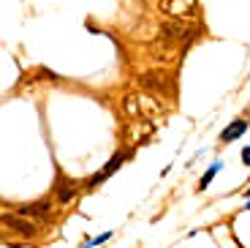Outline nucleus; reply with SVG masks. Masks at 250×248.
<instances>
[{
	"label": "nucleus",
	"instance_id": "8",
	"mask_svg": "<svg viewBox=\"0 0 250 248\" xmlns=\"http://www.w3.org/2000/svg\"><path fill=\"white\" fill-rule=\"evenodd\" d=\"M245 131H248V120H234V123L220 134V139H223V142H234V139L242 137Z\"/></svg>",
	"mask_w": 250,
	"mask_h": 248
},
{
	"label": "nucleus",
	"instance_id": "10",
	"mask_svg": "<svg viewBox=\"0 0 250 248\" xmlns=\"http://www.w3.org/2000/svg\"><path fill=\"white\" fill-rule=\"evenodd\" d=\"M218 172H220V164H212V167H209V172H207L204 177H201L199 188H207V186H209V183H212V177H215V174H218Z\"/></svg>",
	"mask_w": 250,
	"mask_h": 248
},
{
	"label": "nucleus",
	"instance_id": "3",
	"mask_svg": "<svg viewBox=\"0 0 250 248\" xmlns=\"http://www.w3.org/2000/svg\"><path fill=\"white\" fill-rule=\"evenodd\" d=\"M193 36H196V30L185 27L180 19L166 22V25L161 27V38H163V41H188V38H193Z\"/></svg>",
	"mask_w": 250,
	"mask_h": 248
},
{
	"label": "nucleus",
	"instance_id": "2",
	"mask_svg": "<svg viewBox=\"0 0 250 248\" xmlns=\"http://www.w3.org/2000/svg\"><path fill=\"white\" fill-rule=\"evenodd\" d=\"M161 11L169 14L171 19L193 17L196 14V0H161Z\"/></svg>",
	"mask_w": 250,
	"mask_h": 248
},
{
	"label": "nucleus",
	"instance_id": "12",
	"mask_svg": "<svg viewBox=\"0 0 250 248\" xmlns=\"http://www.w3.org/2000/svg\"><path fill=\"white\" fill-rule=\"evenodd\" d=\"M248 210H250V202H248Z\"/></svg>",
	"mask_w": 250,
	"mask_h": 248
},
{
	"label": "nucleus",
	"instance_id": "11",
	"mask_svg": "<svg viewBox=\"0 0 250 248\" xmlns=\"http://www.w3.org/2000/svg\"><path fill=\"white\" fill-rule=\"evenodd\" d=\"M242 161H245V164H250V148H245V150H242Z\"/></svg>",
	"mask_w": 250,
	"mask_h": 248
},
{
	"label": "nucleus",
	"instance_id": "1",
	"mask_svg": "<svg viewBox=\"0 0 250 248\" xmlns=\"http://www.w3.org/2000/svg\"><path fill=\"white\" fill-rule=\"evenodd\" d=\"M3 223H6L8 229H14L17 235H22V237H36L38 235L36 221L27 218V216H19L17 210H14V213H3Z\"/></svg>",
	"mask_w": 250,
	"mask_h": 248
},
{
	"label": "nucleus",
	"instance_id": "4",
	"mask_svg": "<svg viewBox=\"0 0 250 248\" xmlns=\"http://www.w3.org/2000/svg\"><path fill=\"white\" fill-rule=\"evenodd\" d=\"M17 213H19V216L33 218L36 223H46V221H49V216H52V205H49V202H33V205H19V207H17Z\"/></svg>",
	"mask_w": 250,
	"mask_h": 248
},
{
	"label": "nucleus",
	"instance_id": "7",
	"mask_svg": "<svg viewBox=\"0 0 250 248\" xmlns=\"http://www.w3.org/2000/svg\"><path fill=\"white\" fill-rule=\"evenodd\" d=\"M55 194H57V202H60V205H68V202H74V197H76V183L68 180V177H57Z\"/></svg>",
	"mask_w": 250,
	"mask_h": 248
},
{
	"label": "nucleus",
	"instance_id": "9",
	"mask_svg": "<svg viewBox=\"0 0 250 248\" xmlns=\"http://www.w3.org/2000/svg\"><path fill=\"white\" fill-rule=\"evenodd\" d=\"M123 109H125L128 118H136L139 112H142V99H139V96H125V99H123Z\"/></svg>",
	"mask_w": 250,
	"mask_h": 248
},
{
	"label": "nucleus",
	"instance_id": "6",
	"mask_svg": "<svg viewBox=\"0 0 250 248\" xmlns=\"http://www.w3.org/2000/svg\"><path fill=\"white\" fill-rule=\"evenodd\" d=\"M125 158H128V153H117V155H112V158H109V164H106L104 169H101V174H95V177H90V180H87V186H90V188L101 186V183H104L106 177H112V174H114V169H120V164H123Z\"/></svg>",
	"mask_w": 250,
	"mask_h": 248
},
{
	"label": "nucleus",
	"instance_id": "5",
	"mask_svg": "<svg viewBox=\"0 0 250 248\" xmlns=\"http://www.w3.org/2000/svg\"><path fill=\"white\" fill-rule=\"evenodd\" d=\"M139 85H142L144 90H150V93L161 96V93H169L171 82H169L166 74H142L139 76Z\"/></svg>",
	"mask_w": 250,
	"mask_h": 248
}]
</instances>
